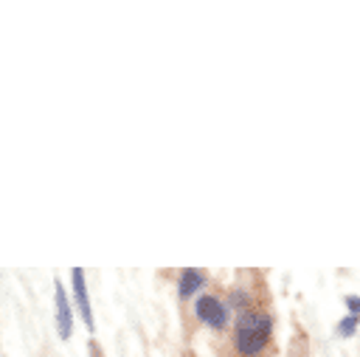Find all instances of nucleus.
Segmentation results:
<instances>
[{
  "mask_svg": "<svg viewBox=\"0 0 360 357\" xmlns=\"http://www.w3.org/2000/svg\"><path fill=\"white\" fill-rule=\"evenodd\" d=\"M273 337V315L264 309H245L233 320V349L239 357H256Z\"/></svg>",
  "mask_w": 360,
  "mask_h": 357,
  "instance_id": "obj_1",
  "label": "nucleus"
},
{
  "mask_svg": "<svg viewBox=\"0 0 360 357\" xmlns=\"http://www.w3.org/2000/svg\"><path fill=\"white\" fill-rule=\"evenodd\" d=\"M194 315H197V320H202L208 329H225V326H228V318H231L225 301H219V298L211 295V292H205V295H200V298L194 301Z\"/></svg>",
  "mask_w": 360,
  "mask_h": 357,
  "instance_id": "obj_2",
  "label": "nucleus"
},
{
  "mask_svg": "<svg viewBox=\"0 0 360 357\" xmlns=\"http://www.w3.org/2000/svg\"><path fill=\"white\" fill-rule=\"evenodd\" d=\"M70 290H73V309L82 315L87 332H96V320H93V306H90V298H87V275L82 267H73L70 270Z\"/></svg>",
  "mask_w": 360,
  "mask_h": 357,
  "instance_id": "obj_3",
  "label": "nucleus"
},
{
  "mask_svg": "<svg viewBox=\"0 0 360 357\" xmlns=\"http://www.w3.org/2000/svg\"><path fill=\"white\" fill-rule=\"evenodd\" d=\"M53 304H56V335L59 340H70L73 335V304L62 287V281H53Z\"/></svg>",
  "mask_w": 360,
  "mask_h": 357,
  "instance_id": "obj_4",
  "label": "nucleus"
},
{
  "mask_svg": "<svg viewBox=\"0 0 360 357\" xmlns=\"http://www.w3.org/2000/svg\"><path fill=\"white\" fill-rule=\"evenodd\" d=\"M202 287H205V273L197 270V267H186V270L180 273V278H177V295H180V298H191V295H197Z\"/></svg>",
  "mask_w": 360,
  "mask_h": 357,
  "instance_id": "obj_5",
  "label": "nucleus"
},
{
  "mask_svg": "<svg viewBox=\"0 0 360 357\" xmlns=\"http://www.w3.org/2000/svg\"><path fill=\"white\" fill-rule=\"evenodd\" d=\"M228 312L231 309H236V312H245V309H250V295L242 290V287H233L231 290V295H228Z\"/></svg>",
  "mask_w": 360,
  "mask_h": 357,
  "instance_id": "obj_6",
  "label": "nucleus"
},
{
  "mask_svg": "<svg viewBox=\"0 0 360 357\" xmlns=\"http://www.w3.org/2000/svg\"><path fill=\"white\" fill-rule=\"evenodd\" d=\"M357 326H360V318L343 315V318L338 320V326H335V335H338V337H352V335L357 332Z\"/></svg>",
  "mask_w": 360,
  "mask_h": 357,
  "instance_id": "obj_7",
  "label": "nucleus"
},
{
  "mask_svg": "<svg viewBox=\"0 0 360 357\" xmlns=\"http://www.w3.org/2000/svg\"><path fill=\"white\" fill-rule=\"evenodd\" d=\"M343 304H346V309H349V315H354V318H360V295H346V298H343Z\"/></svg>",
  "mask_w": 360,
  "mask_h": 357,
  "instance_id": "obj_8",
  "label": "nucleus"
},
{
  "mask_svg": "<svg viewBox=\"0 0 360 357\" xmlns=\"http://www.w3.org/2000/svg\"><path fill=\"white\" fill-rule=\"evenodd\" d=\"M90 354H93V357H101V351H98V346H96L93 340H90Z\"/></svg>",
  "mask_w": 360,
  "mask_h": 357,
  "instance_id": "obj_9",
  "label": "nucleus"
}]
</instances>
